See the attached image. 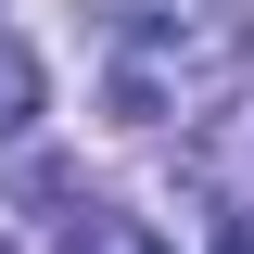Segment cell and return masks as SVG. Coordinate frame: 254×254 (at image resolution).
I'll list each match as a JSON object with an SVG mask.
<instances>
[{
	"instance_id": "cell-2",
	"label": "cell",
	"mask_w": 254,
	"mask_h": 254,
	"mask_svg": "<svg viewBox=\"0 0 254 254\" xmlns=\"http://www.w3.org/2000/svg\"><path fill=\"white\" fill-rule=\"evenodd\" d=\"M64 254H178L153 216H127V203H76L64 216Z\"/></svg>"
},
{
	"instance_id": "cell-3",
	"label": "cell",
	"mask_w": 254,
	"mask_h": 254,
	"mask_svg": "<svg viewBox=\"0 0 254 254\" xmlns=\"http://www.w3.org/2000/svg\"><path fill=\"white\" fill-rule=\"evenodd\" d=\"M26 127H38V51L0 26V140H26Z\"/></svg>"
},
{
	"instance_id": "cell-5",
	"label": "cell",
	"mask_w": 254,
	"mask_h": 254,
	"mask_svg": "<svg viewBox=\"0 0 254 254\" xmlns=\"http://www.w3.org/2000/svg\"><path fill=\"white\" fill-rule=\"evenodd\" d=\"M0 254H13V242H0Z\"/></svg>"
},
{
	"instance_id": "cell-1",
	"label": "cell",
	"mask_w": 254,
	"mask_h": 254,
	"mask_svg": "<svg viewBox=\"0 0 254 254\" xmlns=\"http://www.w3.org/2000/svg\"><path fill=\"white\" fill-rule=\"evenodd\" d=\"M254 76V0H89V89L115 127H203Z\"/></svg>"
},
{
	"instance_id": "cell-4",
	"label": "cell",
	"mask_w": 254,
	"mask_h": 254,
	"mask_svg": "<svg viewBox=\"0 0 254 254\" xmlns=\"http://www.w3.org/2000/svg\"><path fill=\"white\" fill-rule=\"evenodd\" d=\"M216 254H254V216H229V229H216Z\"/></svg>"
}]
</instances>
